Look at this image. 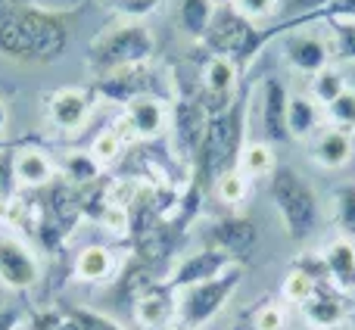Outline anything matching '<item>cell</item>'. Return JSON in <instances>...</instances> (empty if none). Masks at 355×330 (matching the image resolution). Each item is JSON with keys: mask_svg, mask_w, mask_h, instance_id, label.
I'll use <instances>...</instances> for the list:
<instances>
[{"mask_svg": "<svg viewBox=\"0 0 355 330\" xmlns=\"http://www.w3.org/2000/svg\"><path fill=\"white\" fill-rule=\"evenodd\" d=\"M69 22L62 12L37 3L0 12V53L16 62H53L69 47Z\"/></svg>", "mask_w": 355, "mask_h": 330, "instance_id": "6da1fadb", "label": "cell"}, {"mask_svg": "<svg viewBox=\"0 0 355 330\" xmlns=\"http://www.w3.org/2000/svg\"><path fill=\"white\" fill-rule=\"evenodd\" d=\"M250 100H252V87H243V94H240L227 110L209 116L206 134H202V144H200V150H196L193 165H190V177H193L200 187H212L218 175L237 168L240 153H243V147H246Z\"/></svg>", "mask_w": 355, "mask_h": 330, "instance_id": "7a4b0ae2", "label": "cell"}, {"mask_svg": "<svg viewBox=\"0 0 355 330\" xmlns=\"http://www.w3.org/2000/svg\"><path fill=\"white\" fill-rule=\"evenodd\" d=\"M156 31L144 19H119L110 28H103L87 47V69L94 78L122 69L150 66L156 56Z\"/></svg>", "mask_w": 355, "mask_h": 330, "instance_id": "3957f363", "label": "cell"}, {"mask_svg": "<svg viewBox=\"0 0 355 330\" xmlns=\"http://www.w3.org/2000/svg\"><path fill=\"white\" fill-rule=\"evenodd\" d=\"M268 196L275 202L277 215L284 221V231L290 240L306 243L321 225V202L315 187L306 181L300 168L293 165H277V171L268 181Z\"/></svg>", "mask_w": 355, "mask_h": 330, "instance_id": "277c9868", "label": "cell"}, {"mask_svg": "<svg viewBox=\"0 0 355 330\" xmlns=\"http://www.w3.org/2000/svg\"><path fill=\"white\" fill-rule=\"evenodd\" d=\"M240 281H243V265H231V268L221 271L212 281L178 290V324H184L190 330L206 327L227 306V299L237 293Z\"/></svg>", "mask_w": 355, "mask_h": 330, "instance_id": "5b68a950", "label": "cell"}, {"mask_svg": "<svg viewBox=\"0 0 355 330\" xmlns=\"http://www.w3.org/2000/svg\"><path fill=\"white\" fill-rule=\"evenodd\" d=\"M209 125V110L202 106L200 94L193 97H178L172 103V119H168V134H172V150L181 162L193 165L196 150L202 144Z\"/></svg>", "mask_w": 355, "mask_h": 330, "instance_id": "8992f818", "label": "cell"}, {"mask_svg": "<svg viewBox=\"0 0 355 330\" xmlns=\"http://www.w3.org/2000/svg\"><path fill=\"white\" fill-rule=\"evenodd\" d=\"M41 281V262L37 252L25 243L19 234H0V287L12 293H28Z\"/></svg>", "mask_w": 355, "mask_h": 330, "instance_id": "52a82bcc", "label": "cell"}, {"mask_svg": "<svg viewBox=\"0 0 355 330\" xmlns=\"http://www.w3.org/2000/svg\"><path fill=\"white\" fill-rule=\"evenodd\" d=\"M240 97V66L231 56L206 53L200 66V100L209 110V116L227 110Z\"/></svg>", "mask_w": 355, "mask_h": 330, "instance_id": "ba28073f", "label": "cell"}, {"mask_svg": "<svg viewBox=\"0 0 355 330\" xmlns=\"http://www.w3.org/2000/svg\"><path fill=\"white\" fill-rule=\"evenodd\" d=\"M206 246H215L225 256H231L237 265H246L259 246V227L252 218L237 212H227L221 218L209 221L206 227Z\"/></svg>", "mask_w": 355, "mask_h": 330, "instance_id": "9c48e42d", "label": "cell"}, {"mask_svg": "<svg viewBox=\"0 0 355 330\" xmlns=\"http://www.w3.org/2000/svg\"><path fill=\"white\" fill-rule=\"evenodd\" d=\"M281 53L287 60V66L300 75H318L321 69L334 66V47L327 35H315V31H302V28H290L281 37Z\"/></svg>", "mask_w": 355, "mask_h": 330, "instance_id": "30bf717a", "label": "cell"}, {"mask_svg": "<svg viewBox=\"0 0 355 330\" xmlns=\"http://www.w3.org/2000/svg\"><path fill=\"white\" fill-rule=\"evenodd\" d=\"M97 106L94 87H56L47 94V119L56 131H81Z\"/></svg>", "mask_w": 355, "mask_h": 330, "instance_id": "8fae6325", "label": "cell"}, {"mask_svg": "<svg viewBox=\"0 0 355 330\" xmlns=\"http://www.w3.org/2000/svg\"><path fill=\"white\" fill-rule=\"evenodd\" d=\"M259 122H262L265 141L268 144H287V110H290V87L277 75H265L259 81Z\"/></svg>", "mask_w": 355, "mask_h": 330, "instance_id": "7c38bea8", "label": "cell"}, {"mask_svg": "<svg viewBox=\"0 0 355 330\" xmlns=\"http://www.w3.org/2000/svg\"><path fill=\"white\" fill-rule=\"evenodd\" d=\"M231 265H237L231 256H225V252L215 250V246H202V250L187 252L184 259H178L172 265V271H168L166 284L178 293V290L196 287V284H202V281H212V277H218L221 271H227Z\"/></svg>", "mask_w": 355, "mask_h": 330, "instance_id": "4fadbf2b", "label": "cell"}, {"mask_svg": "<svg viewBox=\"0 0 355 330\" xmlns=\"http://www.w3.org/2000/svg\"><path fill=\"white\" fill-rule=\"evenodd\" d=\"M122 116L128 119L137 144H147V141H156V137H162L168 131L172 106L166 103L162 94H144V97H135L131 103L122 106Z\"/></svg>", "mask_w": 355, "mask_h": 330, "instance_id": "5bb4252c", "label": "cell"}, {"mask_svg": "<svg viewBox=\"0 0 355 330\" xmlns=\"http://www.w3.org/2000/svg\"><path fill=\"white\" fill-rule=\"evenodd\" d=\"M94 94L97 100H110V103H131L135 97L144 94H159L153 87V72L150 66H137V69H122V72H110L94 78Z\"/></svg>", "mask_w": 355, "mask_h": 330, "instance_id": "9a60e30c", "label": "cell"}, {"mask_svg": "<svg viewBox=\"0 0 355 330\" xmlns=\"http://www.w3.org/2000/svg\"><path fill=\"white\" fill-rule=\"evenodd\" d=\"M131 315H135L137 327L144 330H159V327L168 330L178 321V293L166 281L153 284L147 293H141L135 299Z\"/></svg>", "mask_w": 355, "mask_h": 330, "instance_id": "2e32d148", "label": "cell"}, {"mask_svg": "<svg viewBox=\"0 0 355 330\" xmlns=\"http://www.w3.org/2000/svg\"><path fill=\"white\" fill-rule=\"evenodd\" d=\"M300 312L312 330H334L343 324L346 315H349V299H346V293H340L334 284H318L315 296Z\"/></svg>", "mask_w": 355, "mask_h": 330, "instance_id": "e0dca14e", "label": "cell"}, {"mask_svg": "<svg viewBox=\"0 0 355 330\" xmlns=\"http://www.w3.org/2000/svg\"><path fill=\"white\" fill-rule=\"evenodd\" d=\"M56 159L41 147H19L12 153V175L22 190H44L56 181Z\"/></svg>", "mask_w": 355, "mask_h": 330, "instance_id": "ac0fdd59", "label": "cell"}, {"mask_svg": "<svg viewBox=\"0 0 355 330\" xmlns=\"http://www.w3.org/2000/svg\"><path fill=\"white\" fill-rule=\"evenodd\" d=\"M355 156V141L352 134L334 128V125H324V128L315 134L312 150H309V159L318 165L321 171H340L352 162Z\"/></svg>", "mask_w": 355, "mask_h": 330, "instance_id": "d6986e66", "label": "cell"}, {"mask_svg": "<svg viewBox=\"0 0 355 330\" xmlns=\"http://www.w3.org/2000/svg\"><path fill=\"white\" fill-rule=\"evenodd\" d=\"M122 265H119V256L112 246L103 243H91V246H81L75 252V262H72V275L75 281H85V284H110L119 277Z\"/></svg>", "mask_w": 355, "mask_h": 330, "instance_id": "ffe728a7", "label": "cell"}, {"mask_svg": "<svg viewBox=\"0 0 355 330\" xmlns=\"http://www.w3.org/2000/svg\"><path fill=\"white\" fill-rule=\"evenodd\" d=\"M331 271V284L340 293H355V240L349 237H334L331 243L321 250Z\"/></svg>", "mask_w": 355, "mask_h": 330, "instance_id": "44dd1931", "label": "cell"}, {"mask_svg": "<svg viewBox=\"0 0 355 330\" xmlns=\"http://www.w3.org/2000/svg\"><path fill=\"white\" fill-rule=\"evenodd\" d=\"M324 110L315 103L309 94H293L290 91V110H287V131L290 141H309L324 128Z\"/></svg>", "mask_w": 355, "mask_h": 330, "instance_id": "7402d4cb", "label": "cell"}, {"mask_svg": "<svg viewBox=\"0 0 355 330\" xmlns=\"http://www.w3.org/2000/svg\"><path fill=\"white\" fill-rule=\"evenodd\" d=\"M277 153H275V144L268 141H250L240 153L237 168L243 171L250 181H271V175L277 171Z\"/></svg>", "mask_w": 355, "mask_h": 330, "instance_id": "603a6c76", "label": "cell"}, {"mask_svg": "<svg viewBox=\"0 0 355 330\" xmlns=\"http://www.w3.org/2000/svg\"><path fill=\"white\" fill-rule=\"evenodd\" d=\"M60 171L66 175L69 187L81 190V187H91L103 177V165L91 156V150H69L60 162Z\"/></svg>", "mask_w": 355, "mask_h": 330, "instance_id": "cb8c5ba5", "label": "cell"}, {"mask_svg": "<svg viewBox=\"0 0 355 330\" xmlns=\"http://www.w3.org/2000/svg\"><path fill=\"white\" fill-rule=\"evenodd\" d=\"M215 12L218 10H215L209 0H181V3H178V25H181V31L190 41L202 44V37L212 28Z\"/></svg>", "mask_w": 355, "mask_h": 330, "instance_id": "d4e9b609", "label": "cell"}, {"mask_svg": "<svg viewBox=\"0 0 355 330\" xmlns=\"http://www.w3.org/2000/svg\"><path fill=\"white\" fill-rule=\"evenodd\" d=\"M349 87V81H346V75H343V69L334 62V66H327V69H321L318 75H312L309 78V97L315 100V103L324 110V106H331L334 100L340 97V94Z\"/></svg>", "mask_w": 355, "mask_h": 330, "instance_id": "484cf974", "label": "cell"}, {"mask_svg": "<svg viewBox=\"0 0 355 330\" xmlns=\"http://www.w3.org/2000/svg\"><path fill=\"white\" fill-rule=\"evenodd\" d=\"M246 327L250 330H287V306L281 299H259L246 309Z\"/></svg>", "mask_w": 355, "mask_h": 330, "instance_id": "4316f807", "label": "cell"}, {"mask_svg": "<svg viewBox=\"0 0 355 330\" xmlns=\"http://www.w3.org/2000/svg\"><path fill=\"white\" fill-rule=\"evenodd\" d=\"M331 206H334V225H337L340 237L355 240V181H343L340 187H334Z\"/></svg>", "mask_w": 355, "mask_h": 330, "instance_id": "83f0119b", "label": "cell"}, {"mask_svg": "<svg viewBox=\"0 0 355 330\" xmlns=\"http://www.w3.org/2000/svg\"><path fill=\"white\" fill-rule=\"evenodd\" d=\"M212 193L221 206L237 209V206H243L246 196H250V177H246L240 168H231V171H225V175L215 177Z\"/></svg>", "mask_w": 355, "mask_h": 330, "instance_id": "f1b7e54d", "label": "cell"}, {"mask_svg": "<svg viewBox=\"0 0 355 330\" xmlns=\"http://www.w3.org/2000/svg\"><path fill=\"white\" fill-rule=\"evenodd\" d=\"M334 62H355V19H324Z\"/></svg>", "mask_w": 355, "mask_h": 330, "instance_id": "f546056e", "label": "cell"}, {"mask_svg": "<svg viewBox=\"0 0 355 330\" xmlns=\"http://www.w3.org/2000/svg\"><path fill=\"white\" fill-rule=\"evenodd\" d=\"M87 150H91V156L103 165V168H110V165H116L125 153H128V144H125L122 134H119V131L110 125V128H103L97 137H94Z\"/></svg>", "mask_w": 355, "mask_h": 330, "instance_id": "4dcf8cb0", "label": "cell"}, {"mask_svg": "<svg viewBox=\"0 0 355 330\" xmlns=\"http://www.w3.org/2000/svg\"><path fill=\"white\" fill-rule=\"evenodd\" d=\"M315 287L318 284L312 281L309 275H302V271H296V268H290L287 275H284V284H281V302L284 306H293V309H302L309 299L315 296Z\"/></svg>", "mask_w": 355, "mask_h": 330, "instance_id": "1f68e13d", "label": "cell"}, {"mask_svg": "<svg viewBox=\"0 0 355 330\" xmlns=\"http://www.w3.org/2000/svg\"><path fill=\"white\" fill-rule=\"evenodd\" d=\"M62 315H66V321L75 330H128L125 324H119L116 318H110V315H103V312H94V309L66 306Z\"/></svg>", "mask_w": 355, "mask_h": 330, "instance_id": "d6a6232c", "label": "cell"}, {"mask_svg": "<svg viewBox=\"0 0 355 330\" xmlns=\"http://www.w3.org/2000/svg\"><path fill=\"white\" fill-rule=\"evenodd\" d=\"M324 119L334 128L355 134V87H346L331 106H324Z\"/></svg>", "mask_w": 355, "mask_h": 330, "instance_id": "836d02e7", "label": "cell"}, {"mask_svg": "<svg viewBox=\"0 0 355 330\" xmlns=\"http://www.w3.org/2000/svg\"><path fill=\"white\" fill-rule=\"evenodd\" d=\"M281 6H284V0H231V10L252 25H262L268 19H275Z\"/></svg>", "mask_w": 355, "mask_h": 330, "instance_id": "e575fe53", "label": "cell"}, {"mask_svg": "<svg viewBox=\"0 0 355 330\" xmlns=\"http://www.w3.org/2000/svg\"><path fill=\"white\" fill-rule=\"evenodd\" d=\"M290 268H296V271H302V275H309L315 284H331V271H327V262H324V256H321L318 250L300 252V256L293 259V265H290Z\"/></svg>", "mask_w": 355, "mask_h": 330, "instance_id": "d590c367", "label": "cell"}, {"mask_svg": "<svg viewBox=\"0 0 355 330\" xmlns=\"http://www.w3.org/2000/svg\"><path fill=\"white\" fill-rule=\"evenodd\" d=\"M162 6V0H119L116 10L122 12V19H144L147 22L150 12H156Z\"/></svg>", "mask_w": 355, "mask_h": 330, "instance_id": "8d00e7d4", "label": "cell"}, {"mask_svg": "<svg viewBox=\"0 0 355 330\" xmlns=\"http://www.w3.org/2000/svg\"><path fill=\"white\" fill-rule=\"evenodd\" d=\"M19 184H16V175H12V153L10 150H0V202L16 196Z\"/></svg>", "mask_w": 355, "mask_h": 330, "instance_id": "74e56055", "label": "cell"}, {"mask_svg": "<svg viewBox=\"0 0 355 330\" xmlns=\"http://www.w3.org/2000/svg\"><path fill=\"white\" fill-rule=\"evenodd\" d=\"M35 330H75L66 321L62 309H44V312L35 315Z\"/></svg>", "mask_w": 355, "mask_h": 330, "instance_id": "f35d334b", "label": "cell"}, {"mask_svg": "<svg viewBox=\"0 0 355 330\" xmlns=\"http://www.w3.org/2000/svg\"><path fill=\"white\" fill-rule=\"evenodd\" d=\"M284 3L296 12V19H302V16L321 19V12L327 10V3H331V0H284Z\"/></svg>", "mask_w": 355, "mask_h": 330, "instance_id": "ab89813d", "label": "cell"}, {"mask_svg": "<svg viewBox=\"0 0 355 330\" xmlns=\"http://www.w3.org/2000/svg\"><path fill=\"white\" fill-rule=\"evenodd\" d=\"M324 19H355V0H331L327 10L321 12V22Z\"/></svg>", "mask_w": 355, "mask_h": 330, "instance_id": "60d3db41", "label": "cell"}, {"mask_svg": "<svg viewBox=\"0 0 355 330\" xmlns=\"http://www.w3.org/2000/svg\"><path fill=\"white\" fill-rule=\"evenodd\" d=\"M22 312L16 306H0V330H19Z\"/></svg>", "mask_w": 355, "mask_h": 330, "instance_id": "b9f144b4", "label": "cell"}, {"mask_svg": "<svg viewBox=\"0 0 355 330\" xmlns=\"http://www.w3.org/2000/svg\"><path fill=\"white\" fill-rule=\"evenodd\" d=\"M28 3H35V0H0V12L16 10V6H28Z\"/></svg>", "mask_w": 355, "mask_h": 330, "instance_id": "7bdbcfd3", "label": "cell"}, {"mask_svg": "<svg viewBox=\"0 0 355 330\" xmlns=\"http://www.w3.org/2000/svg\"><path fill=\"white\" fill-rule=\"evenodd\" d=\"M6 122H10V112H6L3 100H0V141H3V131H6Z\"/></svg>", "mask_w": 355, "mask_h": 330, "instance_id": "ee69618b", "label": "cell"}, {"mask_svg": "<svg viewBox=\"0 0 355 330\" xmlns=\"http://www.w3.org/2000/svg\"><path fill=\"white\" fill-rule=\"evenodd\" d=\"M209 3H212L215 10H225V6H231V0H209Z\"/></svg>", "mask_w": 355, "mask_h": 330, "instance_id": "f6af8a7d", "label": "cell"}, {"mask_svg": "<svg viewBox=\"0 0 355 330\" xmlns=\"http://www.w3.org/2000/svg\"><path fill=\"white\" fill-rule=\"evenodd\" d=\"M168 330H190V327H184V324H178V321H175V324L168 327Z\"/></svg>", "mask_w": 355, "mask_h": 330, "instance_id": "bcb514c9", "label": "cell"}, {"mask_svg": "<svg viewBox=\"0 0 355 330\" xmlns=\"http://www.w3.org/2000/svg\"><path fill=\"white\" fill-rule=\"evenodd\" d=\"M0 150H10V147H6V144H3V141H0Z\"/></svg>", "mask_w": 355, "mask_h": 330, "instance_id": "7dc6e473", "label": "cell"}, {"mask_svg": "<svg viewBox=\"0 0 355 330\" xmlns=\"http://www.w3.org/2000/svg\"><path fill=\"white\" fill-rule=\"evenodd\" d=\"M309 330H312V327H309Z\"/></svg>", "mask_w": 355, "mask_h": 330, "instance_id": "c3c4849f", "label": "cell"}]
</instances>
